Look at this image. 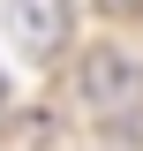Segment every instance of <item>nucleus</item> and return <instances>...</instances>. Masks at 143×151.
Masks as SVG:
<instances>
[{
	"mask_svg": "<svg viewBox=\"0 0 143 151\" xmlns=\"http://www.w3.org/2000/svg\"><path fill=\"white\" fill-rule=\"evenodd\" d=\"M83 98L98 106V121H113V129H128V121H143V60L136 53H90L83 60Z\"/></svg>",
	"mask_w": 143,
	"mask_h": 151,
	"instance_id": "f257e3e1",
	"label": "nucleus"
},
{
	"mask_svg": "<svg viewBox=\"0 0 143 151\" xmlns=\"http://www.w3.org/2000/svg\"><path fill=\"white\" fill-rule=\"evenodd\" d=\"M8 30L30 38V53H45V45H53V30H60V15H53V8H8Z\"/></svg>",
	"mask_w": 143,
	"mask_h": 151,
	"instance_id": "f03ea898",
	"label": "nucleus"
},
{
	"mask_svg": "<svg viewBox=\"0 0 143 151\" xmlns=\"http://www.w3.org/2000/svg\"><path fill=\"white\" fill-rule=\"evenodd\" d=\"M98 8H106V15H121V8H143V0H98Z\"/></svg>",
	"mask_w": 143,
	"mask_h": 151,
	"instance_id": "7ed1b4c3",
	"label": "nucleus"
}]
</instances>
